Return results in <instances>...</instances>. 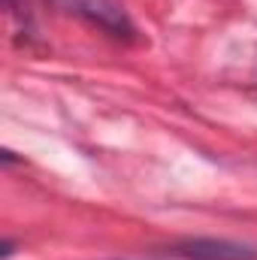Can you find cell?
I'll return each instance as SVG.
<instances>
[{
	"mask_svg": "<svg viewBox=\"0 0 257 260\" xmlns=\"http://www.w3.org/2000/svg\"><path fill=\"white\" fill-rule=\"evenodd\" d=\"M173 254L188 260H257V248L233 239H185L173 245Z\"/></svg>",
	"mask_w": 257,
	"mask_h": 260,
	"instance_id": "obj_1",
	"label": "cell"
}]
</instances>
